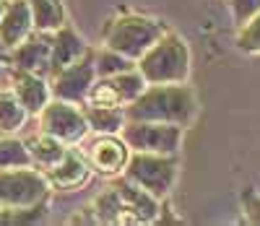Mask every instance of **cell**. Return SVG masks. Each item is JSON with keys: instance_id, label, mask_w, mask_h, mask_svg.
Segmentation results:
<instances>
[{"instance_id": "cell-3", "label": "cell", "mask_w": 260, "mask_h": 226, "mask_svg": "<svg viewBox=\"0 0 260 226\" xmlns=\"http://www.w3.org/2000/svg\"><path fill=\"white\" fill-rule=\"evenodd\" d=\"M190 47L185 37L167 29L151 47L136 60L146 83H185L190 78Z\"/></svg>"}, {"instance_id": "cell-5", "label": "cell", "mask_w": 260, "mask_h": 226, "mask_svg": "<svg viewBox=\"0 0 260 226\" xmlns=\"http://www.w3.org/2000/svg\"><path fill=\"white\" fill-rule=\"evenodd\" d=\"M177 153H146V151H130V159L122 169V174L151 192L154 198L164 200L169 198L172 187L177 182Z\"/></svg>"}, {"instance_id": "cell-1", "label": "cell", "mask_w": 260, "mask_h": 226, "mask_svg": "<svg viewBox=\"0 0 260 226\" xmlns=\"http://www.w3.org/2000/svg\"><path fill=\"white\" fill-rule=\"evenodd\" d=\"M198 94L185 83H148L143 91L125 107L127 120H148V122H169L190 127L198 120Z\"/></svg>"}, {"instance_id": "cell-6", "label": "cell", "mask_w": 260, "mask_h": 226, "mask_svg": "<svg viewBox=\"0 0 260 226\" xmlns=\"http://www.w3.org/2000/svg\"><path fill=\"white\" fill-rule=\"evenodd\" d=\"M50 182L39 167L0 169V208H29L50 200Z\"/></svg>"}, {"instance_id": "cell-2", "label": "cell", "mask_w": 260, "mask_h": 226, "mask_svg": "<svg viewBox=\"0 0 260 226\" xmlns=\"http://www.w3.org/2000/svg\"><path fill=\"white\" fill-rule=\"evenodd\" d=\"M91 211L96 223H156L161 200L130 182L125 174H117L104 192L94 198Z\"/></svg>"}, {"instance_id": "cell-19", "label": "cell", "mask_w": 260, "mask_h": 226, "mask_svg": "<svg viewBox=\"0 0 260 226\" xmlns=\"http://www.w3.org/2000/svg\"><path fill=\"white\" fill-rule=\"evenodd\" d=\"M26 117L29 112L21 107L11 88H0V133H18Z\"/></svg>"}, {"instance_id": "cell-12", "label": "cell", "mask_w": 260, "mask_h": 226, "mask_svg": "<svg viewBox=\"0 0 260 226\" xmlns=\"http://www.w3.org/2000/svg\"><path fill=\"white\" fill-rule=\"evenodd\" d=\"M42 172H45L52 190H78L89 182V177H91V167L86 162L83 151H76L71 146L65 148V153L55 164L45 167Z\"/></svg>"}, {"instance_id": "cell-23", "label": "cell", "mask_w": 260, "mask_h": 226, "mask_svg": "<svg viewBox=\"0 0 260 226\" xmlns=\"http://www.w3.org/2000/svg\"><path fill=\"white\" fill-rule=\"evenodd\" d=\"M47 208H50V200L29 208H0V223H37L45 218Z\"/></svg>"}, {"instance_id": "cell-17", "label": "cell", "mask_w": 260, "mask_h": 226, "mask_svg": "<svg viewBox=\"0 0 260 226\" xmlns=\"http://www.w3.org/2000/svg\"><path fill=\"white\" fill-rule=\"evenodd\" d=\"M24 146H26V151H29V156H31V164L39 167V169L55 164L60 156L65 153V148H68L62 141L52 138V135L42 133V130L34 133V135H29V138H24Z\"/></svg>"}, {"instance_id": "cell-13", "label": "cell", "mask_w": 260, "mask_h": 226, "mask_svg": "<svg viewBox=\"0 0 260 226\" xmlns=\"http://www.w3.org/2000/svg\"><path fill=\"white\" fill-rule=\"evenodd\" d=\"M8 78H11V91L16 94V99L21 102L29 115H39L42 107H45L52 94H50V81L45 76H37V73H29V71H18V68H11L8 71Z\"/></svg>"}, {"instance_id": "cell-7", "label": "cell", "mask_w": 260, "mask_h": 226, "mask_svg": "<svg viewBox=\"0 0 260 226\" xmlns=\"http://www.w3.org/2000/svg\"><path fill=\"white\" fill-rule=\"evenodd\" d=\"M120 138L130 151L146 153H177L185 138V127L169 122H148V120H125Z\"/></svg>"}, {"instance_id": "cell-27", "label": "cell", "mask_w": 260, "mask_h": 226, "mask_svg": "<svg viewBox=\"0 0 260 226\" xmlns=\"http://www.w3.org/2000/svg\"><path fill=\"white\" fill-rule=\"evenodd\" d=\"M3 8H6V0H0V16H3Z\"/></svg>"}, {"instance_id": "cell-10", "label": "cell", "mask_w": 260, "mask_h": 226, "mask_svg": "<svg viewBox=\"0 0 260 226\" xmlns=\"http://www.w3.org/2000/svg\"><path fill=\"white\" fill-rule=\"evenodd\" d=\"M83 156L89 162L91 172L104 174V177H117V174H122V169L130 159V148L120 135L94 133V138L83 143Z\"/></svg>"}, {"instance_id": "cell-22", "label": "cell", "mask_w": 260, "mask_h": 226, "mask_svg": "<svg viewBox=\"0 0 260 226\" xmlns=\"http://www.w3.org/2000/svg\"><path fill=\"white\" fill-rule=\"evenodd\" d=\"M237 50L260 55V13H255L242 26H237Z\"/></svg>"}, {"instance_id": "cell-9", "label": "cell", "mask_w": 260, "mask_h": 226, "mask_svg": "<svg viewBox=\"0 0 260 226\" xmlns=\"http://www.w3.org/2000/svg\"><path fill=\"white\" fill-rule=\"evenodd\" d=\"M96 81V65H94V47H89L78 60L65 65L60 73L50 78V94L52 99H65L73 104H83L89 96L91 86Z\"/></svg>"}, {"instance_id": "cell-25", "label": "cell", "mask_w": 260, "mask_h": 226, "mask_svg": "<svg viewBox=\"0 0 260 226\" xmlns=\"http://www.w3.org/2000/svg\"><path fill=\"white\" fill-rule=\"evenodd\" d=\"M240 203H242L245 221L252 223V226H260V192L255 187H245L242 195H240Z\"/></svg>"}, {"instance_id": "cell-14", "label": "cell", "mask_w": 260, "mask_h": 226, "mask_svg": "<svg viewBox=\"0 0 260 226\" xmlns=\"http://www.w3.org/2000/svg\"><path fill=\"white\" fill-rule=\"evenodd\" d=\"M89 44L83 42V37L71 26V24H62L60 29L52 31V52H50V73H47V81L60 73L65 65H71L73 60H78Z\"/></svg>"}, {"instance_id": "cell-20", "label": "cell", "mask_w": 260, "mask_h": 226, "mask_svg": "<svg viewBox=\"0 0 260 226\" xmlns=\"http://www.w3.org/2000/svg\"><path fill=\"white\" fill-rule=\"evenodd\" d=\"M31 156L24 146L21 138H13V133H6L0 138V169H11V167H29Z\"/></svg>"}, {"instance_id": "cell-24", "label": "cell", "mask_w": 260, "mask_h": 226, "mask_svg": "<svg viewBox=\"0 0 260 226\" xmlns=\"http://www.w3.org/2000/svg\"><path fill=\"white\" fill-rule=\"evenodd\" d=\"M226 8L232 13L234 26H242L255 13H260V0H226Z\"/></svg>"}, {"instance_id": "cell-26", "label": "cell", "mask_w": 260, "mask_h": 226, "mask_svg": "<svg viewBox=\"0 0 260 226\" xmlns=\"http://www.w3.org/2000/svg\"><path fill=\"white\" fill-rule=\"evenodd\" d=\"M0 65H8V47L0 42Z\"/></svg>"}, {"instance_id": "cell-8", "label": "cell", "mask_w": 260, "mask_h": 226, "mask_svg": "<svg viewBox=\"0 0 260 226\" xmlns=\"http://www.w3.org/2000/svg\"><path fill=\"white\" fill-rule=\"evenodd\" d=\"M37 117H39V130L62 141L65 146H78L91 133L81 104L65 102V99H50Z\"/></svg>"}, {"instance_id": "cell-16", "label": "cell", "mask_w": 260, "mask_h": 226, "mask_svg": "<svg viewBox=\"0 0 260 226\" xmlns=\"http://www.w3.org/2000/svg\"><path fill=\"white\" fill-rule=\"evenodd\" d=\"M83 117L89 122L91 133H102V135H120L122 125H125V107H102V104H81Z\"/></svg>"}, {"instance_id": "cell-21", "label": "cell", "mask_w": 260, "mask_h": 226, "mask_svg": "<svg viewBox=\"0 0 260 226\" xmlns=\"http://www.w3.org/2000/svg\"><path fill=\"white\" fill-rule=\"evenodd\" d=\"M94 65H96V78H102V76H115V73L130 71V68H136V60H130L102 44L99 50H94Z\"/></svg>"}, {"instance_id": "cell-15", "label": "cell", "mask_w": 260, "mask_h": 226, "mask_svg": "<svg viewBox=\"0 0 260 226\" xmlns=\"http://www.w3.org/2000/svg\"><path fill=\"white\" fill-rule=\"evenodd\" d=\"M31 29H34V21H31V11L26 0H6L3 16H0V42L11 50Z\"/></svg>"}, {"instance_id": "cell-11", "label": "cell", "mask_w": 260, "mask_h": 226, "mask_svg": "<svg viewBox=\"0 0 260 226\" xmlns=\"http://www.w3.org/2000/svg\"><path fill=\"white\" fill-rule=\"evenodd\" d=\"M50 52H52V31L31 29L16 47L8 50V65L18 71H29L37 76L50 73Z\"/></svg>"}, {"instance_id": "cell-18", "label": "cell", "mask_w": 260, "mask_h": 226, "mask_svg": "<svg viewBox=\"0 0 260 226\" xmlns=\"http://www.w3.org/2000/svg\"><path fill=\"white\" fill-rule=\"evenodd\" d=\"M34 29L39 31H55L62 24H68V11H65L62 0H26Z\"/></svg>"}, {"instance_id": "cell-4", "label": "cell", "mask_w": 260, "mask_h": 226, "mask_svg": "<svg viewBox=\"0 0 260 226\" xmlns=\"http://www.w3.org/2000/svg\"><path fill=\"white\" fill-rule=\"evenodd\" d=\"M167 29L169 26L161 18L136 13V11H120L104 24L102 42H104V47H110L130 60H138Z\"/></svg>"}]
</instances>
